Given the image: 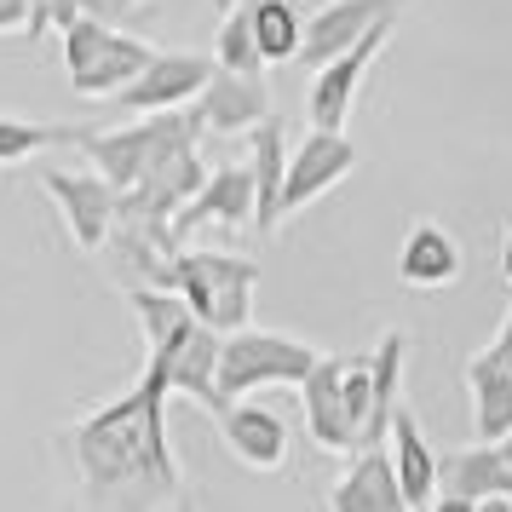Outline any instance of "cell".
Wrapping results in <instances>:
<instances>
[{
    "label": "cell",
    "instance_id": "obj_17",
    "mask_svg": "<svg viewBox=\"0 0 512 512\" xmlns=\"http://www.w3.org/2000/svg\"><path fill=\"white\" fill-rule=\"evenodd\" d=\"M328 512H415L409 495H403V484H397L386 443L351 455V466L334 478V489H328Z\"/></svg>",
    "mask_w": 512,
    "mask_h": 512
},
{
    "label": "cell",
    "instance_id": "obj_3",
    "mask_svg": "<svg viewBox=\"0 0 512 512\" xmlns=\"http://www.w3.org/2000/svg\"><path fill=\"white\" fill-rule=\"evenodd\" d=\"M70 139L87 150L93 173H104L127 196V190H139L162 162H173L185 144L202 139V127H196L190 110H162V116H139V121H127V127H104V133L70 127Z\"/></svg>",
    "mask_w": 512,
    "mask_h": 512
},
{
    "label": "cell",
    "instance_id": "obj_26",
    "mask_svg": "<svg viewBox=\"0 0 512 512\" xmlns=\"http://www.w3.org/2000/svg\"><path fill=\"white\" fill-rule=\"evenodd\" d=\"M133 6H139V0H81V12H93V18H110V24H116V18H127Z\"/></svg>",
    "mask_w": 512,
    "mask_h": 512
},
{
    "label": "cell",
    "instance_id": "obj_10",
    "mask_svg": "<svg viewBox=\"0 0 512 512\" xmlns=\"http://www.w3.org/2000/svg\"><path fill=\"white\" fill-rule=\"evenodd\" d=\"M213 70H219V64H213V52H167V47H156V58L144 64V75L116 98V104H127L133 116L190 110V104L202 98V87L213 81Z\"/></svg>",
    "mask_w": 512,
    "mask_h": 512
},
{
    "label": "cell",
    "instance_id": "obj_1",
    "mask_svg": "<svg viewBox=\"0 0 512 512\" xmlns=\"http://www.w3.org/2000/svg\"><path fill=\"white\" fill-rule=\"evenodd\" d=\"M167 380L150 363L121 397L70 426L75 512H190L185 466L167 438Z\"/></svg>",
    "mask_w": 512,
    "mask_h": 512
},
{
    "label": "cell",
    "instance_id": "obj_8",
    "mask_svg": "<svg viewBox=\"0 0 512 512\" xmlns=\"http://www.w3.org/2000/svg\"><path fill=\"white\" fill-rule=\"evenodd\" d=\"M41 190H47L52 202H58V213H64V225H70L75 248L81 254H104V242H110V231H116L121 219V190L104 179V173H70V167H47L41 173Z\"/></svg>",
    "mask_w": 512,
    "mask_h": 512
},
{
    "label": "cell",
    "instance_id": "obj_15",
    "mask_svg": "<svg viewBox=\"0 0 512 512\" xmlns=\"http://www.w3.org/2000/svg\"><path fill=\"white\" fill-rule=\"evenodd\" d=\"M403 6L409 0H323L317 12H311V24H305V64L317 70L328 64L334 52H346L351 41H363L374 24H386V18H403Z\"/></svg>",
    "mask_w": 512,
    "mask_h": 512
},
{
    "label": "cell",
    "instance_id": "obj_21",
    "mask_svg": "<svg viewBox=\"0 0 512 512\" xmlns=\"http://www.w3.org/2000/svg\"><path fill=\"white\" fill-rule=\"evenodd\" d=\"M248 18H254L265 64H294L305 52V24L311 18L300 12V0H248Z\"/></svg>",
    "mask_w": 512,
    "mask_h": 512
},
{
    "label": "cell",
    "instance_id": "obj_20",
    "mask_svg": "<svg viewBox=\"0 0 512 512\" xmlns=\"http://www.w3.org/2000/svg\"><path fill=\"white\" fill-rule=\"evenodd\" d=\"M288 127H282V116L259 121L254 133H248V167H254V231H277L282 225V185H288Z\"/></svg>",
    "mask_w": 512,
    "mask_h": 512
},
{
    "label": "cell",
    "instance_id": "obj_14",
    "mask_svg": "<svg viewBox=\"0 0 512 512\" xmlns=\"http://www.w3.org/2000/svg\"><path fill=\"white\" fill-rule=\"evenodd\" d=\"M254 208H259L254 167L248 162H225V167H208L202 190L179 208L173 231L190 236V231H202V225H225V231H236V225H254Z\"/></svg>",
    "mask_w": 512,
    "mask_h": 512
},
{
    "label": "cell",
    "instance_id": "obj_11",
    "mask_svg": "<svg viewBox=\"0 0 512 512\" xmlns=\"http://www.w3.org/2000/svg\"><path fill=\"white\" fill-rule=\"evenodd\" d=\"M346 173H357V144L346 133H323L311 127L294 150H288V185H282V219H294L300 208H311L317 196L340 185Z\"/></svg>",
    "mask_w": 512,
    "mask_h": 512
},
{
    "label": "cell",
    "instance_id": "obj_31",
    "mask_svg": "<svg viewBox=\"0 0 512 512\" xmlns=\"http://www.w3.org/2000/svg\"><path fill=\"white\" fill-rule=\"evenodd\" d=\"M501 277L512 282V231H507V242H501Z\"/></svg>",
    "mask_w": 512,
    "mask_h": 512
},
{
    "label": "cell",
    "instance_id": "obj_24",
    "mask_svg": "<svg viewBox=\"0 0 512 512\" xmlns=\"http://www.w3.org/2000/svg\"><path fill=\"white\" fill-rule=\"evenodd\" d=\"M52 139H64V127H35V121L0 116V167L29 162V156H35V150H47Z\"/></svg>",
    "mask_w": 512,
    "mask_h": 512
},
{
    "label": "cell",
    "instance_id": "obj_5",
    "mask_svg": "<svg viewBox=\"0 0 512 512\" xmlns=\"http://www.w3.org/2000/svg\"><path fill=\"white\" fill-rule=\"evenodd\" d=\"M156 58L150 41L116 29L110 18H75L64 29V75L81 98H121L144 75V64Z\"/></svg>",
    "mask_w": 512,
    "mask_h": 512
},
{
    "label": "cell",
    "instance_id": "obj_29",
    "mask_svg": "<svg viewBox=\"0 0 512 512\" xmlns=\"http://www.w3.org/2000/svg\"><path fill=\"white\" fill-rule=\"evenodd\" d=\"M495 449H501V466H507V501H512V432L507 438H495Z\"/></svg>",
    "mask_w": 512,
    "mask_h": 512
},
{
    "label": "cell",
    "instance_id": "obj_6",
    "mask_svg": "<svg viewBox=\"0 0 512 512\" xmlns=\"http://www.w3.org/2000/svg\"><path fill=\"white\" fill-rule=\"evenodd\" d=\"M317 357L323 351L294 340V334L248 323V328H236V334L219 340V392L231 403V397H254L265 386H300Z\"/></svg>",
    "mask_w": 512,
    "mask_h": 512
},
{
    "label": "cell",
    "instance_id": "obj_22",
    "mask_svg": "<svg viewBox=\"0 0 512 512\" xmlns=\"http://www.w3.org/2000/svg\"><path fill=\"white\" fill-rule=\"evenodd\" d=\"M443 489H449V495H466V501L507 495V466H501V449H495V443L455 449V455L443 461Z\"/></svg>",
    "mask_w": 512,
    "mask_h": 512
},
{
    "label": "cell",
    "instance_id": "obj_2",
    "mask_svg": "<svg viewBox=\"0 0 512 512\" xmlns=\"http://www.w3.org/2000/svg\"><path fill=\"white\" fill-rule=\"evenodd\" d=\"M300 409L305 432L328 455H357L374 449L369 420H374V357L369 351H323L311 374L300 380Z\"/></svg>",
    "mask_w": 512,
    "mask_h": 512
},
{
    "label": "cell",
    "instance_id": "obj_28",
    "mask_svg": "<svg viewBox=\"0 0 512 512\" xmlns=\"http://www.w3.org/2000/svg\"><path fill=\"white\" fill-rule=\"evenodd\" d=\"M489 346L501 351V357H512V300H507V311H501V328H495V340Z\"/></svg>",
    "mask_w": 512,
    "mask_h": 512
},
{
    "label": "cell",
    "instance_id": "obj_9",
    "mask_svg": "<svg viewBox=\"0 0 512 512\" xmlns=\"http://www.w3.org/2000/svg\"><path fill=\"white\" fill-rule=\"evenodd\" d=\"M219 340L225 334H213L208 323H190L179 340H167L162 351H144V363L167 380V392L173 397H190V403H202L208 415L225 409V392H219Z\"/></svg>",
    "mask_w": 512,
    "mask_h": 512
},
{
    "label": "cell",
    "instance_id": "obj_4",
    "mask_svg": "<svg viewBox=\"0 0 512 512\" xmlns=\"http://www.w3.org/2000/svg\"><path fill=\"white\" fill-rule=\"evenodd\" d=\"M254 282L259 265L242 254H219V248H179L173 259V288L185 294L196 323L213 334H236L254 323Z\"/></svg>",
    "mask_w": 512,
    "mask_h": 512
},
{
    "label": "cell",
    "instance_id": "obj_12",
    "mask_svg": "<svg viewBox=\"0 0 512 512\" xmlns=\"http://www.w3.org/2000/svg\"><path fill=\"white\" fill-rule=\"evenodd\" d=\"M190 116L202 133H219V139H236V133H254L259 121H271V87L265 75H231L213 70V81L202 87V98L190 104Z\"/></svg>",
    "mask_w": 512,
    "mask_h": 512
},
{
    "label": "cell",
    "instance_id": "obj_16",
    "mask_svg": "<svg viewBox=\"0 0 512 512\" xmlns=\"http://www.w3.org/2000/svg\"><path fill=\"white\" fill-rule=\"evenodd\" d=\"M386 455H392V472H397V484H403V495H409V507L426 512L443 489V455L426 443L420 415L409 409V397L397 403L392 426H386Z\"/></svg>",
    "mask_w": 512,
    "mask_h": 512
},
{
    "label": "cell",
    "instance_id": "obj_7",
    "mask_svg": "<svg viewBox=\"0 0 512 512\" xmlns=\"http://www.w3.org/2000/svg\"><path fill=\"white\" fill-rule=\"evenodd\" d=\"M392 29H397V18L374 24L363 41H351L346 52H334L328 64L311 70V93H305V116H311V127H323V133H346L351 110H357V98H363V81H369L374 58L386 52Z\"/></svg>",
    "mask_w": 512,
    "mask_h": 512
},
{
    "label": "cell",
    "instance_id": "obj_23",
    "mask_svg": "<svg viewBox=\"0 0 512 512\" xmlns=\"http://www.w3.org/2000/svg\"><path fill=\"white\" fill-rule=\"evenodd\" d=\"M213 64L231 75H265V52H259L254 18H248V0H231V12L219 18V35H213Z\"/></svg>",
    "mask_w": 512,
    "mask_h": 512
},
{
    "label": "cell",
    "instance_id": "obj_19",
    "mask_svg": "<svg viewBox=\"0 0 512 512\" xmlns=\"http://www.w3.org/2000/svg\"><path fill=\"white\" fill-rule=\"evenodd\" d=\"M466 392H472V426L478 443H495L512 432V357L495 346L466 357Z\"/></svg>",
    "mask_w": 512,
    "mask_h": 512
},
{
    "label": "cell",
    "instance_id": "obj_18",
    "mask_svg": "<svg viewBox=\"0 0 512 512\" xmlns=\"http://www.w3.org/2000/svg\"><path fill=\"white\" fill-rule=\"evenodd\" d=\"M455 277H461V242L443 231L438 219L409 225L403 248H397V282H403V288H420V294H432V288H449Z\"/></svg>",
    "mask_w": 512,
    "mask_h": 512
},
{
    "label": "cell",
    "instance_id": "obj_25",
    "mask_svg": "<svg viewBox=\"0 0 512 512\" xmlns=\"http://www.w3.org/2000/svg\"><path fill=\"white\" fill-rule=\"evenodd\" d=\"M29 12L35 0H0V35H29Z\"/></svg>",
    "mask_w": 512,
    "mask_h": 512
},
{
    "label": "cell",
    "instance_id": "obj_30",
    "mask_svg": "<svg viewBox=\"0 0 512 512\" xmlns=\"http://www.w3.org/2000/svg\"><path fill=\"white\" fill-rule=\"evenodd\" d=\"M478 512H512L507 495H489V501H478Z\"/></svg>",
    "mask_w": 512,
    "mask_h": 512
},
{
    "label": "cell",
    "instance_id": "obj_27",
    "mask_svg": "<svg viewBox=\"0 0 512 512\" xmlns=\"http://www.w3.org/2000/svg\"><path fill=\"white\" fill-rule=\"evenodd\" d=\"M426 512H478V501H466V495H449V489H438V501Z\"/></svg>",
    "mask_w": 512,
    "mask_h": 512
},
{
    "label": "cell",
    "instance_id": "obj_13",
    "mask_svg": "<svg viewBox=\"0 0 512 512\" xmlns=\"http://www.w3.org/2000/svg\"><path fill=\"white\" fill-rule=\"evenodd\" d=\"M213 420H219L225 449H231L248 472H282V466H288V420H282L277 409H265L254 397H231Z\"/></svg>",
    "mask_w": 512,
    "mask_h": 512
}]
</instances>
